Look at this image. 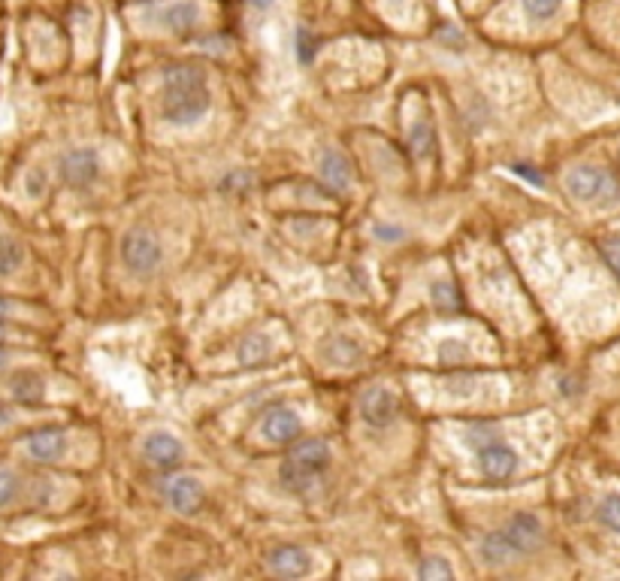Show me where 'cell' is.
Instances as JSON below:
<instances>
[{
    "label": "cell",
    "mask_w": 620,
    "mask_h": 581,
    "mask_svg": "<svg viewBox=\"0 0 620 581\" xmlns=\"http://www.w3.org/2000/svg\"><path fill=\"white\" fill-rule=\"evenodd\" d=\"M209 85L200 67L194 64H173L164 70V97H161V115L164 121L185 128V124L200 121L209 112Z\"/></svg>",
    "instance_id": "obj_1"
},
{
    "label": "cell",
    "mask_w": 620,
    "mask_h": 581,
    "mask_svg": "<svg viewBox=\"0 0 620 581\" xmlns=\"http://www.w3.org/2000/svg\"><path fill=\"white\" fill-rule=\"evenodd\" d=\"M330 460H333V454H330V445L324 439H297L288 448L282 467H279V481H282L285 491L306 494L330 469Z\"/></svg>",
    "instance_id": "obj_2"
},
{
    "label": "cell",
    "mask_w": 620,
    "mask_h": 581,
    "mask_svg": "<svg viewBox=\"0 0 620 581\" xmlns=\"http://www.w3.org/2000/svg\"><path fill=\"white\" fill-rule=\"evenodd\" d=\"M566 191L581 203L611 206L620 201V179L599 167H575L566 173Z\"/></svg>",
    "instance_id": "obj_3"
},
{
    "label": "cell",
    "mask_w": 620,
    "mask_h": 581,
    "mask_svg": "<svg viewBox=\"0 0 620 581\" xmlns=\"http://www.w3.org/2000/svg\"><path fill=\"white\" fill-rule=\"evenodd\" d=\"M161 243L152 230L146 228H130L121 239V261L134 276H152L161 267Z\"/></svg>",
    "instance_id": "obj_4"
},
{
    "label": "cell",
    "mask_w": 620,
    "mask_h": 581,
    "mask_svg": "<svg viewBox=\"0 0 620 581\" xmlns=\"http://www.w3.org/2000/svg\"><path fill=\"white\" fill-rule=\"evenodd\" d=\"M360 418L367 421L369 427L382 430V427H391L396 421V415H400V397H396L391 388H367V391L360 394Z\"/></svg>",
    "instance_id": "obj_5"
},
{
    "label": "cell",
    "mask_w": 620,
    "mask_h": 581,
    "mask_svg": "<svg viewBox=\"0 0 620 581\" xmlns=\"http://www.w3.org/2000/svg\"><path fill=\"white\" fill-rule=\"evenodd\" d=\"M58 173H61L64 185L88 188L91 182H97V176H101V157L94 155V148H70L58 161Z\"/></svg>",
    "instance_id": "obj_6"
},
{
    "label": "cell",
    "mask_w": 620,
    "mask_h": 581,
    "mask_svg": "<svg viewBox=\"0 0 620 581\" xmlns=\"http://www.w3.org/2000/svg\"><path fill=\"white\" fill-rule=\"evenodd\" d=\"M303 434V421L291 406H272L261 421V436L272 445H291Z\"/></svg>",
    "instance_id": "obj_7"
},
{
    "label": "cell",
    "mask_w": 620,
    "mask_h": 581,
    "mask_svg": "<svg viewBox=\"0 0 620 581\" xmlns=\"http://www.w3.org/2000/svg\"><path fill=\"white\" fill-rule=\"evenodd\" d=\"M161 494L167 500L170 509H176L179 514H194L203 509L206 503V491L203 485L191 476H173L161 485Z\"/></svg>",
    "instance_id": "obj_8"
},
{
    "label": "cell",
    "mask_w": 620,
    "mask_h": 581,
    "mask_svg": "<svg viewBox=\"0 0 620 581\" xmlns=\"http://www.w3.org/2000/svg\"><path fill=\"white\" fill-rule=\"evenodd\" d=\"M502 533H506L511 548H515V554H533V551H539L542 542H545L542 521L530 512L511 514V518L506 521V527H502Z\"/></svg>",
    "instance_id": "obj_9"
},
{
    "label": "cell",
    "mask_w": 620,
    "mask_h": 581,
    "mask_svg": "<svg viewBox=\"0 0 620 581\" xmlns=\"http://www.w3.org/2000/svg\"><path fill=\"white\" fill-rule=\"evenodd\" d=\"M478 469L491 481H506L518 472V454L509 445H502L500 439H493V442L478 448Z\"/></svg>",
    "instance_id": "obj_10"
},
{
    "label": "cell",
    "mask_w": 620,
    "mask_h": 581,
    "mask_svg": "<svg viewBox=\"0 0 620 581\" xmlns=\"http://www.w3.org/2000/svg\"><path fill=\"white\" fill-rule=\"evenodd\" d=\"M24 448L28 454L40 463H55L64 458L67 451V430L64 427H40L31 430L28 439H24Z\"/></svg>",
    "instance_id": "obj_11"
},
{
    "label": "cell",
    "mask_w": 620,
    "mask_h": 581,
    "mask_svg": "<svg viewBox=\"0 0 620 581\" xmlns=\"http://www.w3.org/2000/svg\"><path fill=\"white\" fill-rule=\"evenodd\" d=\"M267 563H270V569L276 572V576H282V578H303V576H309V569H312L309 551L300 548V545H276V548H270Z\"/></svg>",
    "instance_id": "obj_12"
},
{
    "label": "cell",
    "mask_w": 620,
    "mask_h": 581,
    "mask_svg": "<svg viewBox=\"0 0 620 581\" xmlns=\"http://www.w3.org/2000/svg\"><path fill=\"white\" fill-rule=\"evenodd\" d=\"M143 451H146V458L152 467H158V469H176L179 463H182V442L176 436H170V434H164V430H158V434H148L146 436V445H143Z\"/></svg>",
    "instance_id": "obj_13"
},
{
    "label": "cell",
    "mask_w": 620,
    "mask_h": 581,
    "mask_svg": "<svg viewBox=\"0 0 620 581\" xmlns=\"http://www.w3.org/2000/svg\"><path fill=\"white\" fill-rule=\"evenodd\" d=\"M318 170H321V179H324L333 191H345L351 185V164H349V157L342 152H336V148L321 155Z\"/></svg>",
    "instance_id": "obj_14"
},
{
    "label": "cell",
    "mask_w": 620,
    "mask_h": 581,
    "mask_svg": "<svg viewBox=\"0 0 620 581\" xmlns=\"http://www.w3.org/2000/svg\"><path fill=\"white\" fill-rule=\"evenodd\" d=\"M197 19H200V10H197V4H188V0L167 6L161 15V22L167 24L170 31H176V34H191L197 28Z\"/></svg>",
    "instance_id": "obj_15"
},
{
    "label": "cell",
    "mask_w": 620,
    "mask_h": 581,
    "mask_svg": "<svg viewBox=\"0 0 620 581\" xmlns=\"http://www.w3.org/2000/svg\"><path fill=\"white\" fill-rule=\"evenodd\" d=\"M10 394L24 406H34V403L43 400L46 381L34 376V372H15V376L10 379Z\"/></svg>",
    "instance_id": "obj_16"
},
{
    "label": "cell",
    "mask_w": 620,
    "mask_h": 581,
    "mask_svg": "<svg viewBox=\"0 0 620 581\" xmlns=\"http://www.w3.org/2000/svg\"><path fill=\"white\" fill-rule=\"evenodd\" d=\"M24 264V246L10 234H0V279L13 276Z\"/></svg>",
    "instance_id": "obj_17"
},
{
    "label": "cell",
    "mask_w": 620,
    "mask_h": 581,
    "mask_svg": "<svg viewBox=\"0 0 620 581\" xmlns=\"http://www.w3.org/2000/svg\"><path fill=\"white\" fill-rule=\"evenodd\" d=\"M482 558L487 563H506L511 558H518L515 548H511V542L506 539V533L502 530H493V533H487L482 539Z\"/></svg>",
    "instance_id": "obj_18"
},
{
    "label": "cell",
    "mask_w": 620,
    "mask_h": 581,
    "mask_svg": "<svg viewBox=\"0 0 620 581\" xmlns=\"http://www.w3.org/2000/svg\"><path fill=\"white\" fill-rule=\"evenodd\" d=\"M324 358L330 363H342V367H349V363H354L360 358V345L354 343L351 336H333L324 345Z\"/></svg>",
    "instance_id": "obj_19"
},
{
    "label": "cell",
    "mask_w": 620,
    "mask_h": 581,
    "mask_svg": "<svg viewBox=\"0 0 620 581\" xmlns=\"http://www.w3.org/2000/svg\"><path fill=\"white\" fill-rule=\"evenodd\" d=\"M430 300H433V306L439 312H457L463 309V297H460V290L451 285V282H436L433 288H430Z\"/></svg>",
    "instance_id": "obj_20"
},
{
    "label": "cell",
    "mask_w": 620,
    "mask_h": 581,
    "mask_svg": "<svg viewBox=\"0 0 620 581\" xmlns=\"http://www.w3.org/2000/svg\"><path fill=\"white\" fill-rule=\"evenodd\" d=\"M409 148L415 157H427L433 152V128L427 121H415V128L409 130Z\"/></svg>",
    "instance_id": "obj_21"
},
{
    "label": "cell",
    "mask_w": 620,
    "mask_h": 581,
    "mask_svg": "<svg viewBox=\"0 0 620 581\" xmlns=\"http://www.w3.org/2000/svg\"><path fill=\"white\" fill-rule=\"evenodd\" d=\"M19 491H22L19 476H15L10 467H4V463H0V512L10 509V505L19 500Z\"/></svg>",
    "instance_id": "obj_22"
},
{
    "label": "cell",
    "mask_w": 620,
    "mask_h": 581,
    "mask_svg": "<svg viewBox=\"0 0 620 581\" xmlns=\"http://www.w3.org/2000/svg\"><path fill=\"white\" fill-rule=\"evenodd\" d=\"M270 354V339L267 336H248L243 345H239V361L245 363V367H254V363H261L263 358Z\"/></svg>",
    "instance_id": "obj_23"
},
{
    "label": "cell",
    "mask_w": 620,
    "mask_h": 581,
    "mask_svg": "<svg viewBox=\"0 0 620 581\" xmlns=\"http://www.w3.org/2000/svg\"><path fill=\"white\" fill-rule=\"evenodd\" d=\"M597 514H599V521L608 530H617V533H620V494H608L606 500L599 503Z\"/></svg>",
    "instance_id": "obj_24"
},
{
    "label": "cell",
    "mask_w": 620,
    "mask_h": 581,
    "mask_svg": "<svg viewBox=\"0 0 620 581\" xmlns=\"http://www.w3.org/2000/svg\"><path fill=\"white\" fill-rule=\"evenodd\" d=\"M524 10L536 22H548L560 10V0H524Z\"/></svg>",
    "instance_id": "obj_25"
},
{
    "label": "cell",
    "mask_w": 620,
    "mask_h": 581,
    "mask_svg": "<svg viewBox=\"0 0 620 581\" xmlns=\"http://www.w3.org/2000/svg\"><path fill=\"white\" fill-rule=\"evenodd\" d=\"M418 576L421 578H451L454 569L442 558H424V563L418 567Z\"/></svg>",
    "instance_id": "obj_26"
},
{
    "label": "cell",
    "mask_w": 620,
    "mask_h": 581,
    "mask_svg": "<svg viewBox=\"0 0 620 581\" xmlns=\"http://www.w3.org/2000/svg\"><path fill=\"white\" fill-rule=\"evenodd\" d=\"M599 252L606 255V261L611 264V270L620 276V237H606L599 243Z\"/></svg>",
    "instance_id": "obj_27"
},
{
    "label": "cell",
    "mask_w": 620,
    "mask_h": 581,
    "mask_svg": "<svg viewBox=\"0 0 620 581\" xmlns=\"http://www.w3.org/2000/svg\"><path fill=\"white\" fill-rule=\"evenodd\" d=\"M493 439H500L496 436V430L493 427H487V425H475V427H469L466 430V442L469 445H475V448H482L487 442H493Z\"/></svg>",
    "instance_id": "obj_28"
},
{
    "label": "cell",
    "mask_w": 620,
    "mask_h": 581,
    "mask_svg": "<svg viewBox=\"0 0 620 581\" xmlns=\"http://www.w3.org/2000/svg\"><path fill=\"white\" fill-rule=\"evenodd\" d=\"M439 358L442 363H454V361H466L469 352H466V345L457 343V339H448V343L439 348Z\"/></svg>",
    "instance_id": "obj_29"
},
{
    "label": "cell",
    "mask_w": 620,
    "mask_h": 581,
    "mask_svg": "<svg viewBox=\"0 0 620 581\" xmlns=\"http://www.w3.org/2000/svg\"><path fill=\"white\" fill-rule=\"evenodd\" d=\"M24 188H28L31 197H40L46 191V173L43 170H31L28 179H24Z\"/></svg>",
    "instance_id": "obj_30"
},
{
    "label": "cell",
    "mask_w": 620,
    "mask_h": 581,
    "mask_svg": "<svg viewBox=\"0 0 620 581\" xmlns=\"http://www.w3.org/2000/svg\"><path fill=\"white\" fill-rule=\"evenodd\" d=\"M297 49H300V61L306 64L315 58V40L309 37V31H300V34H297Z\"/></svg>",
    "instance_id": "obj_31"
},
{
    "label": "cell",
    "mask_w": 620,
    "mask_h": 581,
    "mask_svg": "<svg viewBox=\"0 0 620 581\" xmlns=\"http://www.w3.org/2000/svg\"><path fill=\"white\" fill-rule=\"evenodd\" d=\"M372 234H376L378 239H400L403 230L400 228H391V224H376V228H372Z\"/></svg>",
    "instance_id": "obj_32"
},
{
    "label": "cell",
    "mask_w": 620,
    "mask_h": 581,
    "mask_svg": "<svg viewBox=\"0 0 620 581\" xmlns=\"http://www.w3.org/2000/svg\"><path fill=\"white\" fill-rule=\"evenodd\" d=\"M511 170H515V173H518V176L530 179V182H533V185H545V179H542V176H539V173H536L533 167H520V164H518V167H511Z\"/></svg>",
    "instance_id": "obj_33"
},
{
    "label": "cell",
    "mask_w": 620,
    "mask_h": 581,
    "mask_svg": "<svg viewBox=\"0 0 620 581\" xmlns=\"http://www.w3.org/2000/svg\"><path fill=\"white\" fill-rule=\"evenodd\" d=\"M248 4H252V6H258V10H270V6H272V0H248Z\"/></svg>",
    "instance_id": "obj_34"
},
{
    "label": "cell",
    "mask_w": 620,
    "mask_h": 581,
    "mask_svg": "<svg viewBox=\"0 0 620 581\" xmlns=\"http://www.w3.org/2000/svg\"><path fill=\"white\" fill-rule=\"evenodd\" d=\"M6 312H10V300H6V297H0V318H4Z\"/></svg>",
    "instance_id": "obj_35"
},
{
    "label": "cell",
    "mask_w": 620,
    "mask_h": 581,
    "mask_svg": "<svg viewBox=\"0 0 620 581\" xmlns=\"http://www.w3.org/2000/svg\"><path fill=\"white\" fill-rule=\"evenodd\" d=\"M10 334H13V330H10V327H6V325H4V318H0V343H4V339H6V336H10Z\"/></svg>",
    "instance_id": "obj_36"
},
{
    "label": "cell",
    "mask_w": 620,
    "mask_h": 581,
    "mask_svg": "<svg viewBox=\"0 0 620 581\" xmlns=\"http://www.w3.org/2000/svg\"><path fill=\"white\" fill-rule=\"evenodd\" d=\"M6 361H10V354H6V352H4V348H0V370H4V367H6Z\"/></svg>",
    "instance_id": "obj_37"
}]
</instances>
